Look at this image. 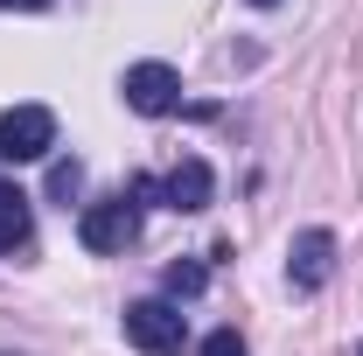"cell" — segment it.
I'll return each mask as SVG.
<instances>
[{
    "instance_id": "1",
    "label": "cell",
    "mask_w": 363,
    "mask_h": 356,
    "mask_svg": "<svg viewBox=\"0 0 363 356\" xmlns=\"http://www.w3.org/2000/svg\"><path fill=\"white\" fill-rule=\"evenodd\" d=\"M182 335H189V321L175 301H133L126 308V343L140 356H182Z\"/></svg>"
},
{
    "instance_id": "2",
    "label": "cell",
    "mask_w": 363,
    "mask_h": 356,
    "mask_svg": "<svg viewBox=\"0 0 363 356\" xmlns=\"http://www.w3.org/2000/svg\"><path fill=\"white\" fill-rule=\"evenodd\" d=\"M56 147V112L49 105H14L0 112V161H43Z\"/></svg>"
},
{
    "instance_id": "3",
    "label": "cell",
    "mask_w": 363,
    "mask_h": 356,
    "mask_svg": "<svg viewBox=\"0 0 363 356\" xmlns=\"http://www.w3.org/2000/svg\"><path fill=\"white\" fill-rule=\"evenodd\" d=\"M77 238H84V252H126V245L140 238V203L133 196L91 203L84 217H77Z\"/></svg>"
},
{
    "instance_id": "4",
    "label": "cell",
    "mask_w": 363,
    "mask_h": 356,
    "mask_svg": "<svg viewBox=\"0 0 363 356\" xmlns=\"http://www.w3.org/2000/svg\"><path fill=\"white\" fill-rule=\"evenodd\" d=\"M328 272H335V230L308 223V230L286 245V279H294V294H321Z\"/></svg>"
},
{
    "instance_id": "5",
    "label": "cell",
    "mask_w": 363,
    "mask_h": 356,
    "mask_svg": "<svg viewBox=\"0 0 363 356\" xmlns=\"http://www.w3.org/2000/svg\"><path fill=\"white\" fill-rule=\"evenodd\" d=\"M119 91H126V105H133V112H147V119H168V112L182 105V77L168 70V63H133Z\"/></svg>"
},
{
    "instance_id": "6",
    "label": "cell",
    "mask_w": 363,
    "mask_h": 356,
    "mask_svg": "<svg viewBox=\"0 0 363 356\" xmlns=\"http://www.w3.org/2000/svg\"><path fill=\"white\" fill-rule=\"evenodd\" d=\"M210 196H217V175H210V161H203V154H182L175 168L161 175V203L182 210V217H189V210H210Z\"/></svg>"
},
{
    "instance_id": "7",
    "label": "cell",
    "mask_w": 363,
    "mask_h": 356,
    "mask_svg": "<svg viewBox=\"0 0 363 356\" xmlns=\"http://www.w3.org/2000/svg\"><path fill=\"white\" fill-rule=\"evenodd\" d=\"M35 238V217H28V196L14 182H0V252H28Z\"/></svg>"
},
{
    "instance_id": "8",
    "label": "cell",
    "mask_w": 363,
    "mask_h": 356,
    "mask_svg": "<svg viewBox=\"0 0 363 356\" xmlns=\"http://www.w3.org/2000/svg\"><path fill=\"white\" fill-rule=\"evenodd\" d=\"M77 189H84V168H77V161H56V168H49V196H56V203H70Z\"/></svg>"
},
{
    "instance_id": "9",
    "label": "cell",
    "mask_w": 363,
    "mask_h": 356,
    "mask_svg": "<svg viewBox=\"0 0 363 356\" xmlns=\"http://www.w3.org/2000/svg\"><path fill=\"white\" fill-rule=\"evenodd\" d=\"M161 287H168V294H203V266H189V259H175V266L161 272Z\"/></svg>"
},
{
    "instance_id": "10",
    "label": "cell",
    "mask_w": 363,
    "mask_h": 356,
    "mask_svg": "<svg viewBox=\"0 0 363 356\" xmlns=\"http://www.w3.org/2000/svg\"><path fill=\"white\" fill-rule=\"evenodd\" d=\"M196 356H245V335H238V328H217V335H203Z\"/></svg>"
},
{
    "instance_id": "11",
    "label": "cell",
    "mask_w": 363,
    "mask_h": 356,
    "mask_svg": "<svg viewBox=\"0 0 363 356\" xmlns=\"http://www.w3.org/2000/svg\"><path fill=\"white\" fill-rule=\"evenodd\" d=\"M0 7H21V14H35V7H49V0H0Z\"/></svg>"
},
{
    "instance_id": "12",
    "label": "cell",
    "mask_w": 363,
    "mask_h": 356,
    "mask_svg": "<svg viewBox=\"0 0 363 356\" xmlns=\"http://www.w3.org/2000/svg\"><path fill=\"white\" fill-rule=\"evenodd\" d=\"M252 7H279V0H252Z\"/></svg>"
},
{
    "instance_id": "13",
    "label": "cell",
    "mask_w": 363,
    "mask_h": 356,
    "mask_svg": "<svg viewBox=\"0 0 363 356\" xmlns=\"http://www.w3.org/2000/svg\"><path fill=\"white\" fill-rule=\"evenodd\" d=\"M357 356H363V343H357Z\"/></svg>"
}]
</instances>
